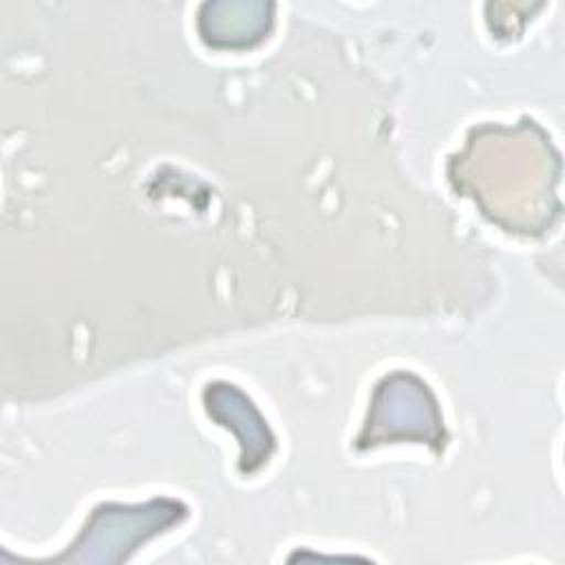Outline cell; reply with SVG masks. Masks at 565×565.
<instances>
[{
    "label": "cell",
    "mask_w": 565,
    "mask_h": 565,
    "mask_svg": "<svg viewBox=\"0 0 565 565\" xmlns=\"http://www.w3.org/2000/svg\"><path fill=\"white\" fill-rule=\"evenodd\" d=\"M203 399L210 417H214L223 426L238 433V439L243 446V455H241L243 470L249 472L258 468L263 461H267L274 446L269 428L265 426L254 404L236 386L225 382L210 384L203 393Z\"/></svg>",
    "instance_id": "cell-3"
},
{
    "label": "cell",
    "mask_w": 565,
    "mask_h": 565,
    "mask_svg": "<svg viewBox=\"0 0 565 565\" xmlns=\"http://www.w3.org/2000/svg\"><path fill=\"white\" fill-rule=\"evenodd\" d=\"M384 380L388 382L397 404L382 388H377L360 441L377 444L393 437L439 441L444 430L439 426L441 419L437 413V404L428 393V386L413 375L408 382V373H395Z\"/></svg>",
    "instance_id": "cell-2"
},
{
    "label": "cell",
    "mask_w": 565,
    "mask_h": 565,
    "mask_svg": "<svg viewBox=\"0 0 565 565\" xmlns=\"http://www.w3.org/2000/svg\"><path fill=\"white\" fill-rule=\"evenodd\" d=\"M185 514L177 501H148L143 505H99L73 545V561H121L152 534Z\"/></svg>",
    "instance_id": "cell-1"
}]
</instances>
